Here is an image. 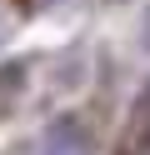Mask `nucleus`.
<instances>
[{
	"label": "nucleus",
	"instance_id": "1",
	"mask_svg": "<svg viewBox=\"0 0 150 155\" xmlns=\"http://www.w3.org/2000/svg\"><path fill=\"white\" fill-rule=\"evenodd\" d=\"M50 155H85V140L75 135V125H60L50 135Z\"/></svg>",
	"mask_w": 150,
	"mask_h": 155
}]
</instances>
